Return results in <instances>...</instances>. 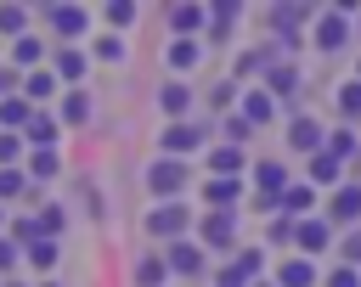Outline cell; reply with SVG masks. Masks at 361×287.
I'll use <instances>...</instances> for the list:
<instances>
[{"instance_id": "cell-31", "label": "cell", "mask_w": 361, "mask_h": 287, "mask_svg": "<svg viewBox=\"0 0 361 287\" xmlns=\"http://www.w3.org/2000/svg\"><path fill=\"white\" fill-rule=\"evenodd\" d=\"M322 152H327V158H338V163H344V158H355V135H350V129H344V124H338V129H327V141H322Z\"/></svg>"}, {"instance_id": "cell-35", "label": "cell", "mask_w": 361, "mask_h": 287, "mask_svg": "<svg viewBox=\"0 0 361 287\" xmlns=\"http://www.w3.org/2000/svg\"><path fill=\"white\" fill-rule=\"evenodd\" d=\"M271 68V51H243L237 56V79H254V73H265Z\"/></svg>"}, {"instance_id": "cell-8", "label": "cell", "mask_w": 361, "mask_h": 287, "mask_svg": "<svg viewBox=\"0 0 361 287\" xmlns=\"http://www.w3.org/2000/svg\"><path fill=\"white\" fill-rule=\"evenodd\" d=\"M327 219H338V225H355V219H361V186H355V180H338V186H333Z\"/></svg>"}, {"instance_id": "cell-54", "label": "cell", "mask_w": 361, "mask_h": 287, "mask_svg": "<svg viewBox=\"0 0 361 287\" xmlns=\"http://www.w3.org/2000/svg\"><path fill=\"white\" fill-rule=\"evenodd\" d=\"M51 287H56V281H51Z\"/></svg>"}, {"instance_id": "cell-23", "label": "cell", "mask_w": 361, "mask_h": 287, "mask_svg": "<svg viewBox=\"0 0 361 287\" xmlns=\"http://www.w3.org/2000/svg\"><path fill=\"white\" fill-rule=\"evenodd\" d=\"M158 107H164L169 118H180V113L192 107V84H180V79H169V84H158Z\"/></svg>"}, {"instance_id": "cell-16", "label": "cell", "mask_w": 361, "mask_h": 287, "mask_svg": "<svg viewBox=\"0 0 361 287\" xmlns=\"http://www.w3.org/2000/svg\"><path fill=\"white\" fill-rule=\"evenodd\" d=\"M276 208H288L293 219H305V214L316 208V186H310V180H288V191L276 197Z\"/></svg>"}, {"instance_id": "cell-1", "label": "cell", "mask_w": 361, "mask_h": 287, "mask_svg": "<svg viewBox=\"0 0 361 287\" xmlns=\"http://www.w3.org/2000/svg\"><path fill=\"white\" fill-rule=\"evenodd\" d=\"M192 231V208L186 203H158L152 214H147V236L152 242H180Z\"/></svg>"}, {"instance_id": "cell-33", "label": "cell", "mask_w": 361, "mask_h": 287, "mask_svg": "<svg viewBox=\"0 0 361 287\" xmlns=\"http://www.w3.org/2000/svg\"><path fill=\"white\" fill-rule=\"evenodd\" d=\"M11 56H17V68H28V73H34V68H39V56H45V45H39V39H28V34H23V39H17V45H11Z\"/></svg>"}, {"instance_id": "cell-5", "label": "cell", "mask_w": 361, "mask_h": 287, "mask_svg": "<svg viewBox=\"0 0 361 287\" xmlns=\"http://www.w3.org/2000/svg\"><path fill=\"white\" fill-rule=\"evenodd\" d=\"M203 135H209V124H169V129L158 135V152H164V158L197 152V146H203Z\"/></svg>"}, {"instance_id": "cell-21", "label": "cell", "mask_w": 361, "mask_h": 287, "mask_svg": "<svg viewBox=\"0 0 361 287\" xmlns=\"http://www.w3.org/2000/svg\"><path fill=\"white\" fill-rule=\"evenodd\" d=\"M56 124H62V129L90 124V96H85V90H62V113H56Z\"/></svg>"}, {"instance_id": "cell-30", "label": "cell", "mask_w": 361, "mask_h": 287, "mask_svg": "<svg viewBox=\"0 0 361 287\" xmlns=\"http://www.w3.org/2000/svg\"><path fill=\"white\" fill-rule=\"evenodd\" d=\"M310 180H316V186H338V180H344V163L327 158V152H316V158H310Z\"/></svg>"}, {"instance_id": "cell-6", "label": "cell", "mask_w": 361, "mask_h": 287, "mask_svg": "<svg viewBox=\"0 0 361 287\" xmlns=\"http://www.w3.org/2000/svg\"><path fill=\"white\" fill-rule=\"evenodd\" d=\"M305 17H310L305 0H299V6H271V28H276V39H282V45H299V39H305Z\"/></svg>"}, {"instance_id": "cell-52", "label": "cell", "mask_w": 361, "mask_h": 287, "mask_svg": "<svg viewBox=\"0 0 361 287\" xmlns=\"http://www.w3.org/2000/svg\"><path fill=\"white\" fill-rule=\"evenodd\" d=\"M355 84H361V68H355Z\"/></svg>"}, {"instance_id": "cell-15", "label": "cell", "mask_w": 361, "mask_h": 287, "mask_svg": "<svg viewBox=\"0 0 361 287\" xmlns=\"http://www.w3.org/2000/svg\"><path fill=\"white\" fill-rule=\"evenodd\" d=\"M344 39H350V23L327 6V11H322V23H316V45H322V51H344Z\"/></svg>"}, {"instance_id": "cell-24", "label": "cell", "mask_w": 361, "mask_h": 287, "mask_svg": "<svg viewBox=\"0 0 361 287\" xmlns=\"http://www.w3.org/2000/svg\"><path fill=\"white\" fill-rule=\"evenodd\" d=\"M164 281H169L164 253H141V259H135V287H164Z\"/></svg>"}, {"instance_id": "cell-25", "label": "cell", "mask_w": 361, "mask_h": 287, "mask_svg": "<svg viewBox=\"0 0 361 287\" xmlns=\"http://www.w3.org/2000/svg\"><path fill=\"white\" fill-rule=\"evenodd\" d=\"M169 28H175L180 39H197V28H203V6H169Z\"/></svg>"}, {"instance_id": "cell-44", "label": "cell", "mask_w": 361, "mask_h": 287, "mask_svg": "<svg viewBox=\"0 0 361 287\" xmlns=\"http://www.w3.org/2000/svg\"><path fill=\"white\" fill-rule=\"evenodd\" d=\"M338 259H344V264H350V270H355V264H361V231H350V236H344V242H338Z\"/></svg>"}, {"instance_id": "cell-34", "label": "cell", "mask_w": 361, "mask_h": 287, "mask_svg": "<svg viewBox=\"0 0 361 287\" xmlns=\"http://www.w3.org/2000/svg\"><path fill=\"white\" fill-rule=\"evenodd\" d=\"M28 264H34V270H56V242H51V236L28 242Z\"/></svg>"}, {"instance_id": "cell-45", "label": "cell", "mask_w": 361, "mask_h": 287, "mask_svg": "<svg viewBox=\"0 0 361 287\" xmlns=\"http://www.w3.org/2000/svg\"><path fill=\"white\" fill-rule=\"evenodd\" d=\"M327 287H361V270H350V264H333V270H327Z\"/></svg>"}, {"instance_id": "cell-38", "label": "cell", "mask_w": 361, "mask_h": 287, "mask_svg": "<svg viewBox=\"0 0 361 287\" xmlns=\"http://www.w3.org/2000/svg\"><path fill=\"white\" fill-rule=\"evenodd\" d=\"M34 225H39V236H51V242H56V231L68 225V208H39V219H34Z\"/></svg>"}, {"instance_id": "cell-32", "label": "cell", "mask_w": 361, "mask_h": 287, "mask_svg": "<svg viewBox=\"0 0 361 287\" xmlns=\"http://www.w3.org/2000/svg\"><path fill=\"white\" fill-rule=\"evenodd\" d=\"M203 203L231 208V203H237V180H203Z\"/></svg>"}, {"instance_id": "cell-37", "label": "cell", "mask_w": 361, "mask_h": 287, "mask_svg": "<svg viewBox=\"0 0 361 287\" xmlns=\"http://www.w3.org/2000/svg\"><path fill=\"white\" fill-rule=\"evenodd\" d=\"M333 96H338V113H344V118H361V84H355V79H350V84H338Z\"/></svg>"}, {"instance_id": "cell-7", "label": "cell", "mask_w": 361, "mask_h": 287, "mask_svg": "<svg viewBox=\"0 0 361 287\" xmlns=\"http://www.w3.org/2000/svg\"><path fill=\"white\" fill-rule=\"evenodd\" d=\"M164 264H169V276H203V264H209V259H203V248H197V242H186V236H180V242H169V248H164Z\"/></svg>"}, {"instance_id": "cell-26", "label": "cell", "mask_w": 361, "mask_h": 287, "mask_svg": "<svg viewBox=\"0 0 361 287\" xmlns=\"http://www.w3.org/2000/svg\"><path fill=\"white\" fill-rule=\"evenodd\" d=\"M237 11H243L237 0H220V6H209V11H203V17H209V34H214V39H226V34H231V23H237Z\"/></svg>"}, {"instance_id": "cell-4", "label": "cell", "mask_w": 361, "mask_h": 287, "mask_svg": "<svg viewBox=\"0 0 361 287\" xmlns=\"http://www.w3.org/2000/svg\"><path fill=\"white\" fill-rule=\"evenodd\" d=\"M259 270H265V248H243V253L214 276V287H248V281H259Z\"/></svg>"}, {"instance_id": "cell-29", "label": "cell", "mask_w": 361, "mask_h": 287, "mask_svg": "<svg viewBox=\"0 0 361 287\" xmlns=\"http://www.w3.org/2000/svg\"><path fill=\"white\" fill-rule=\"evenodd\" d=\"M197 62H203V45H197V39H175V45H169V68H175V73H186V68H197Z\"/></svg>"}, {"instance_id": "cell-20", "label": "cell", "mask_w": 361, "mask_h": 287, "mask_svg": "<svg viewBox=\"0 0 361 287\" xmlns=\"http://www.w3.org/2000/svg\"><path fill=\"white\" fill-rule=\"evenodd\" d=\"M271 287H316V264L310 259H282Z\"/></svg>"}, {"instance_id": "cell-40", "label": "cell", "mask_w": 361, "mask_h": 287, "mask_svg": "<svg viewBox=\"0 0 361 287\" xmlns=\"http://www.w3.org/2000/svg\"><path fill=\"white\" fill-rule=\"evenodd\" d=\"M23 158V135H11V129H0V169H11Z\"/></svg>"}, {"instance_id": "cell-39", "label": "cell", "mask_w": 361, "mask_h": 287, "mask_svg": "<svg viewBox=\"0 0 361 287\" xmlns=\"http://www.w3.org/2000/svg\"><path fill=\"white\" fill-rule=\"evenodd\" d=\"M23 191H28V174L23 169H0V203L6 197H23Z\"/></svg>"}, {"instance_id": "cell-49", "label": "cell", "mask_w": 361, "mask_h": 287, "mask_svg": "<svg viewBox=\"0 0 361 287\" xmlns=\"http://www.w3.org/2000/svg\"><path fill=\"white\" fill-rule=\"evenodd\" d=\"M6 96H11V73H0V101H6Z\"/></svg>"}, {"instance_id": "cell-12", "label": "cell", "mask_w": 361, "mask_h": 287, "mask_svg": "<svg viewBox=\"0 0 361 287\" xmlns=\"http://www.w3.org/2000/svg\"><path fill=\"white\" fill-rule=\"evenodd\" d=\"M271 113H276V101H271L259 84H248V90H243V113H237V118H243L248 129H259V124H271Z\"/></svg>"}, {"instance_id": "cell-19", "label": "cell", "mask_w": 361, "mask_h": 287, "mask_svg": "<svg viewBox=\"0 0 361 287\" xmlns=\"http://www.w3.org/2000/svg\"><path fill=\"white\" fill-rule=\"evenodd\" d=\"M288 180H293V174H288L282 163H271V158H265V163H254V186H259V197H282V191H288Z\"/></svg>"}, {"instance_id": "cell-46", "label": "cell", "mask_w": 361, "mask_h": 287, "mask_svg": "<svg viewBox=\"0 0 361 287\" xmlns=\"http://www.w3.org/2000/svg\"><path fill=\"white\" fill-rule=\"evenodd\" d=\"M220 124H226V146H243V141L254 135V129H248L243 118H220Z\"/></svg>"}, {"instance_id": "cell-47", "label": "cell", "mask_w": 361, "mask_h": 287, "mask_svg": "<svg viewBox=\"0 0 361 287\" xmlns=\"http://www.w3.org/2000/svg\"><path fill=\"white\" fill-rule=\"evenodd\" d=\"M11 264H17V242H11V236H0V270H11Z\"/></svg>"}, {"instance_id": "cell-17", "label": "cell", "mask_w": 361, "mask_h": 287, "mask_svg": "<svg viewBox=\"0 0 361 287\" xmlns=\"http://www.w3.org/2000/svg\"><path fill=\"white\" fill-rule=\"evenodd\" d=\"M293 90H299V68L293 62H271L265 68V96L276 101V96H293Z\"/></svg>"}, {"instance_id": "cell-28", "label": "cell", "mask_w": 361, "mask_h": 287, "mask_svg": "<svg viewBox=\"0 0 361 287\" xmlns=\"http://www.w3.org/2000/svg\"><path fill=\"white\" fill-rule=\"evenodd\" d=\"M28 113H34V107H28L23 96H6V101H0V129H11V135H23V124H28Z\"/></svg>"}, {"instance_id": "cell-51", "label": "cell", "mask_w": 361, "mask_h": 287, "mask_svg": "<svg viewBox=\"0 0 361 287\" xmlns=\"http://www.w3.org/2000/svg\"><path fill=\"white\" fill-rule=\"evenodd\" d=\"M6 287H23V281H6Z\"/></svg>"}, {"instance_id": "cell-9", "label": "cell", "mask_w": 361, "mask_h": 287, "mask_svg": "<svg viewBox=\"0 0 361 287\" xmlns=\"http://www.w3.org/2000/svg\"><path fill=\"white\" fill-rule=\"evenodd\" d=\"M23 141L34 146V152H45V146H56L62 141V124H56V113H28V124H23Z\"/></svg>"}, {"instance_id": "cell-42", "label": "cell", "mask_w": 361, "mask_h": 287, "mask_svg": "<svg viewBox=\"0 0 361 287\" xmlns=\"http://www.w3.org/2000/svg\"><path fill=\"white\" fill-rule=\"evenodd\" d=\"M96 56H102V62H124V39H118V34H102V39H96Z\"/></svg>"}, {"instance_id": "cell-48", "label": "cell", "mask_w": 361, "mask_h": 287, "mask_svg": "<svg viewBox=\"0 0 361 287\" xmlns=\"http://www.w3.org/2000/svg\"><path fill=\"white\" fill-rule=\"evenodd\" d=\"M271 242H293V219H276L271 225Z\"/></svg>"}, {"instance_id": "cell-3", "label": "cell", "mask_w": 361, "mask_h": 287, "mask_svg": "<svg viewBox=\"0 0 361 287\" xmlns=\"http://www.w3.org/2000/svg\"><path fill=\"white\" fill-rule=\"evenodd\" d=\"M237 242V214L231 208H214L197 219V248H231Z\"/></svg>"}, {"instance_id": "cell-50", "label": "cell", "mask_w": 361, "mask_h": 287, "mask_svg": "<svg viewBox=\"0 0 361 287\" xmlns=\"http://www.w3.org/2000/svg\"><path fill=\"white\" fill-rule=\"evenodd\" d=\"M248 287H271V281H248Z\"/></svg>"}, {"instance_id": "cell-36", "label": "cell", "mask_w": 361, "mask_h": 287, "mask_svg": "<svg viewBox=\"0 0 361 287\" xmlns=\"http://www.w3.org/2000/svg\"><path fill=\"white\" fill-rule=\"evenodd\" d=\"M23 28H28V11H23V6H0V34L23 39Z\"/></svg>"}, {"instance_id": "cell-18", "label": "cell", "mask_w": 361, "mask_h": 287, "mask_svg": "<svg viewBox=\"0 0 361 287\" xmlns=\"http://www.w3.org/2000/svg\"><path fill=\"white\" fill-rule=\"evenodd\" d=\"M243 174V146H214L209 152V180H237Z\"/></svg>"}, {"instance_id": "cell-2", "label": "cell", "mask_w": 361, "mask_h": 287, "mask_svg": "<svg viewBox=\"0 0 361 287\" xmlns=\"http://www.w3.org/2000/svg\"><path fill=\"white\" fill-rule=\"evenodd\" d=\"M186 180H192V174H186V163H180V158H158V163L147 169V186H152V197H158V203H175V197L186 191Z\"/></svg>"}, {"instance_id": "cell-10", "label": "cell", "mask_w": 361, "mask_h": 287, "mask_svg": "<svg viewBox=\"0 0 361 287\" xmlns=\"http://www.w3.org/2000/svg\"><path fill=\"white\" fill-rule=\"evenodd\" d=\"M327 242H333V231H327V219H310V214H305V219H293V248H299L305 259H310V253H322Z\"/></svg>"}, {"instance_id": "cell-11", "label": "cell", "mask_w": 361, "mask_h": 287, "mask_svg": "<svg viewBox=\"0 0 361 287\" xmlns=\"http://www.w3.org/2000/svg\"><path fill=\"white\" fill-rule=\"evenodd\" d=\"M51 73H56V79H68V90H79V79L90 73V56H85L79 45H62V51H56V68H51Z\"/></svg>"}, {"instance_id": "cell-14", "label": "cell", "mask_w": 361, "mask_h": 287, "mask_svg": "<svg viewBox=\"0 0 361 287\" xmlns=\"http://www.w3.org/2000/svg\"><path fill=\"white\" fill-rule=\"evenodd\" d=\"M45 11H51V23H56L62 45H68V39H79V34H85V23H90V11H85V6H45Z\"/></svg>"}, {"instance_id": "cell-13", "label": "cell", "mask_w": 361, "mask_h": 287, "mask_svg": "<svg viewBox=\"0 0 361 287\" xmlns=\"http://www.w3.org/2000/svg\"><path fill=\"white\" fill-rule=\"evenodd\" d=\"M322 141H327V129H322L316 118H293V124H288V146H293V152H310V158H316Z\"/></svg>"}, {"instance_id": "cell-53", "label": "cell", "mask_w": 361, "mask_h": 287, "mask_svg": "<svg viewBox=\"0 0 361 287\" xmlns=\"http://www.w3.org/2000/svg\"><path fill=\"white\" fill-rule=\"evenodd\" d=\"M0 219H6V214H0Z\"/></svg>"}, {"instance_id": "cell-41", "label": "cell", "mask_w": 361, "mask_h": 287, "mask_svg": "<svg viewBox=\"0 0 361 287\" xmlns=\"http://www.w3.org/2000/svg\"><path fill=\"white\" fill-rule=\"evenodd\" d=\"M107 23H113V28H130V23H135V6H130V0H107Z\"/></svg>"}, {"instance_id": "cell-22", "label": "cell", "mask_w": 361, "mask_h": 287, "mask_svg": "<svg viewBox=\"0 0 361 287\" xmlns=\"http://www.w3.org/2000/svg\"><path fill=\"white\" fill-rule=\"evenodd\" d=\"M45 96H56V73H51V68H34V73H23V101L34 107V101H45Z\"/></svg>"}, {"instance_id": "cell-27", "label": "cell", "mask_w": 361, "mask_h": 287, "mask_svg": "<svg viewBox=\"0 0 361 287\" xmlns=\"http://www.w3.org/2000/svg\"><path fill=\"white\" fill-rule=\"evenodd\" d=\"M62 174V158H56V146H45V152H28V180H56Z\"/></svg>"}, {"instance_id": "cell-43", "label": "cell", "mask_w": 361, "mask_h": 287, "mask_svg": "<svg viewBox=\"0 0 361 287\" xmlns=\"http://www.w3.org/2000/svg\"><path fill=\"white\" fill-rule=\"evenodd\" d=\"M11 242H17V248H23V242H39V225L17 214V219H11Z\"/></svg>"}]
</instances>
